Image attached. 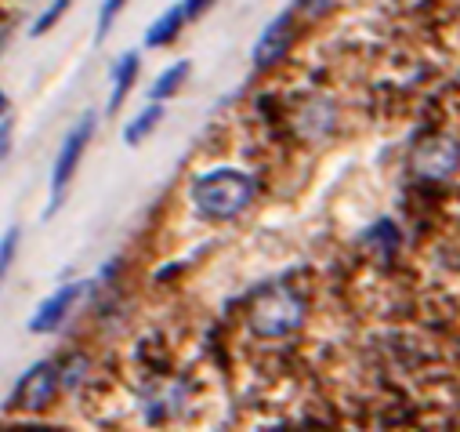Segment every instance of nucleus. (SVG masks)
<instances>
[{"label": "nucleus", "instance_id": "f257e3e1", "mask_svg": "<svg viewBox=\"0 0 460 432\" xmlns=\"http://www.w3.org/2000/svg\"><path fill=\"white\" fill-rule=\"evenodd\" d=\"M258 196V178L243 167H210L192 178L189 185V203L203 222H233L254 203Z\"/></svg>", "mask_w": 460, "mask_h": 432}, {"label": "nucleus", "instance_id": "f03ea898", "mask_svg": "<svg viewBox=\"0 0 460 432\" xmlns=\"http://www.w3.org/2000/svg\"><path fill=\"white\" fill-rule=\"evenodd\" d=\"M305 316H308L305 294L287 284H265L247 298V328L258 338H287L301 331Z\"/></svg>", "mask_w": 460, "mask_h": 432}, {"label": "nucleus", "instance_id": "7ed1b4c3", "mask_svg": "<svg viewBox=\"0 0 460 432\" xmlns=\"http://www.w3.org/2000/svg\"><path fill=\"white\" fill-rule=\"evenodd\" d=\"M94 135H98V117H94V110H87V113L66 131V139H62V146H58V153H55V164H51L48 219H51V214H58V207L66 203L69 185H73V178H76V171H80V164H84L87 146L94 142Z\"/></svg>", "mask_w": 460, "mask_h": 432}, {"label": "nucleus", "instance_id": "20e7f679", "mask_svg": "<svg viewBox=\"0 0 460 432\" xmlns=\"http://www.w3.org/2000/svg\"><path fill=\"white\" fill-rule=\"evenodd\" d=\"M62 392H66L62 360H40V364H33V367L19 378V385H15V392H12V403H15L19 410H48Z\"/></svg>", "mask_w": 460, "mask_h": 432}, {"label": "nucleus", "instance_id": "39448f33", "mask_svg": "<svg viewBox=\"0 0 460 432\" xmlns=\"http://www.w3.org/2000/svg\"><path fill=\"white\" fill-rule=\"evenodd\" d=\"M410 167L417 178L442 182L460 167V142L453 135H424L410 153Z\"/></svg>", "mask_w": 460, "mask_h": 432}, {"label": "nucleus", "instance_id": "423d86ee", "mask_svg": "<svg viewBox=\"0 0 460 432\" xmlns=\"http://www.w3.org/2000/svg\"><path fill=\"white\" fill-rule=\"evenodd\" d=\"M87 287L91 284H84V280H73V284H62L58 291H51L40 305H37V312H33V320L26 323L30 328V335H55L62 323L73 316V309L80 305V298L87 294Z\"/></svg>", "mask_w": 460, "mask_h": 432}, {"label": "nucleus", "instance_id": "0eeeda50", "mask_svg": "<svg viewBox=\"0 0 460 432\" xmlns=\"http://www.w3.org/2000/svg\"><path fill=\"white\" fill-rule=\"evenodd\" d=\"M294 37H297V12L294 8H287V12H279L265 30H261V37H258V44H254V69H272L276 62H283V55L290 51V44H294Z\"/></svg>", "mask_w": 460, "mask_h": 432}, {"label": "nucleus", "instance_id": "6e6552de", "mask_svg": "<svg viewBox=\"0 0 460 432\" xmlns=\"http://www.w3.org/2000/svg\"><path fill=\"white\" fill-rule=\"evenodd\" d=\"M189 400V385L181 378H160L153 385H146L142 392V410H146V421L149 425H167L171 418L181 414Z\"/></svg>", "mask_w": 460, "mask_h": 432}, {"label": "nucleus", "instance_id": "1a4fd4ad", "mask_svg": "<svg viewBox=\"0 0 460 432\" xmlns=\"http://www.w3.org/2000/svg\"><path fill=\"white\" fill-rule=\"evenodd\" d=\"M138 73H142V51H124L112 66V76H109V102L105 110L109 113H120L124 102L131 98L135 84H138Z\"/></svg>", "mask_w": 460, "mask_h": 432}, {"label": "nucleus", "instance_id": "9d476101", "mask_svg": "<svg viewBox=\"0 0 460 432\" xmlns=\"http://www.w3.org/2000/svg\"><path fill=\"white\" fill-rule=\"evenodd\" d=\"M185 26H189V19H185V8H181V0H178V4H171L160 19H153V26L146 30L142 44H146V48H153V51L171 48V44L181 37V30H185Z\"/></svg>", "mask_w": 460, "mask_h": 432}, {"label": "nucleus", "instance_id": "9b49d317", "mask_svg": "<svg viewBox=\"0 0 460 432\" xmlns=\"http://www.w3.org/2000/svg\"><path fill=\"white\" fill-rule=\"evenodd\" d=\"M164 117H167L164 105H160V102H149L146 110H138V113L124 124V142H128L131 149H138L142 142H149V139H153V131L164 124Z\"/></svg>", "mask_w": 460, "mask_h": 432}, {"label": "nucleus", "instance_id": "f8f14e48", "mask_svg": "<svg viewBox=\"0 0 460 432\" xmlns=\"http://www.w3.org/2000/svg\"><path fill=\"white\" fill-rule=\"evenodd\" d=\"M189 73H192V62H189V58H178V62H171L167 69H160V76L149 84V102H160V105H164V102H171L174 94H181Z\"/></svg>", "mask_w": 460, "mask_h": 432}, {"label": "nucleus", "instance_id": "ddd939ff", "mask_svg": "<svg viewBox=\"0 0 460 432\" xmlns=\"http://www.w3.org/2000/svg\"><path fill=\"white\" fill-rule=\"evenodd\" d=\"M333 121H337L333 102H326V98H312V102L305 105V110H301L297 128H301V135H305V139H323L326 131H333Z\"/></svg>", "mask_w": 460, "mask_h": 432}, {"label": "nucleus", "instance_id": "4468645a", "mask_svg": "<svg viewBox=\"0 0 460 432\" xmlns=\"http://www.w3.org/2000/svg\"><path fill=\"white\" fill-rule=\"evenodd\" d=\"M363 244L367 248H374L381 258H392L395 255V248H399V230H395V222H377V226H370L367 233H363Z\"/></svg>", "mask_w": 460, "mask_h": 432}, {"label": "nucleus", "instance_id": "2eb2a0df", "mask_svg": "<svg viewBox=\"0 0 460 432\" xmlns=\"http://www.w3.org/2000/svg\"><path fill=\"white\" fill-rule=\"evenodd\" d=\"M73 8V0H51V4L33 19V26H30V37H48L62 19H66V12Z\"/></svg>", "mask_w": 460, "mask_h": 432}, {"label": "nucleus", "instance_id": "dca6fc26", "mask_svg": "<svg viewBox=\"0 0 460 432\" xmlns=\"http://www.w3.org/2000/svg\"><path fill=\"white\" fill-rule=\"evenodd\" d=\"M128 8V0H102V8H98V26H94V44H105L112 26H117V19L124 15Z\"/></svg>", "mask_w": 460, "mask_h": 432}, {"label": "nucleus", "instance_id": "f3484780", "mask_svg": "<svg viewBox=\"0 0 460 432\" xmlns=\"http://www.w3.org/2000/svg\"><path fill=\"white\" fill-rule=\"evenodd\" d=\"M19 248H22V226H8V233L0 237V284L8 280V269L19 258Z\"/></svg>", "mask_w": 460, "mask_h": 432}, {"label": "nucleus", "instance_id": "a211bd4d", "mask_svg": "<svg viewBox=\"0 0 460 432\" xmlns=\"http://www.w3.org/2000/svg\"><path fill=\"white\" fill-rule=\"evenodd\" d=\"M337 4V0H294V12L297 15H323Z\"/></svg>", "mask_w": 460, "mask_h": 432}, {"label": "nucleus", "instance_id": "6ab92c4d", "mask_svg": "<svg viewBox=\"0 0 460 432\" xmlns=\"http://www.w3.org/2000/svg\"><path fill=\"white\" fill-rule=\"evenodd\" d=\"M12 139H15V121H0V164L12 157Z\"/></svg>", "mask_w": 460, "mask_h": 432}, {"label": "nucleus", "instance_id": "aec40b11", "mask_svg": "<svg viewBox=\"0 0 460 432\" xmlns=\"http://www.w3.org/2000/svg\"><path fill=\"white\" fill-rule=\"evenodd\" d=\"M214 4H217V0H181V8H185V19H189V22L203 19V15H207Z\"/></svg>", "mask_w": 460, "mask_h": 432}, {"label": "nucleus", "instance_id": "412c9836", "mask_svg": "<svg viewBox=\"0 0 460 432\" xmlns=\"http://www.w3.org/2000/svg\"><path fill=\"white\" fill-rule=\"evenodd\" d=\"M8 110H12V102H8V91H4V87H0V121H4V117H8Z\"/></svg>", "mask_w": 460, "mask_h": 432}, {"label": "nucleus", "instance_id": "4be33fe9", "mask_svg": "<svg viewBox=\"0 0 460 432\" xmlns=\"http://www.w3.org/2000/svg\"><path fill=\"white\" fill-rule=\"evenodd\" d=\"M8 40H12V26H0V55H4Z\"/></svg>", "mask_w": 460, "mask_h": 432}]
</instances>
